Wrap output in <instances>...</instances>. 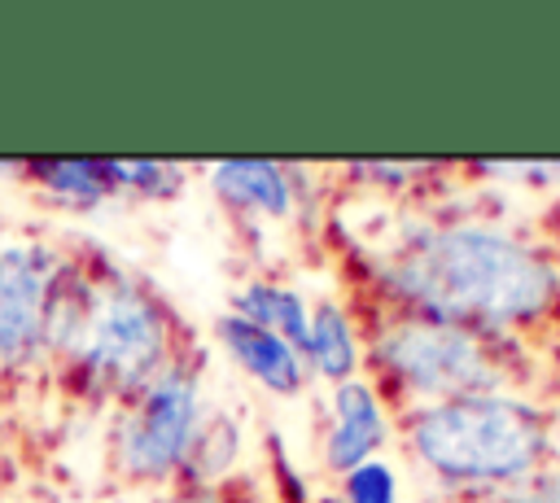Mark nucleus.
I'll list each match as a JSON object with an SVG mask.
<instances>
[{
    "label": "nucleus",
    "instance_id": "nucleus-12",
    "mask_svg": "<svg viewBox=\"0 0 560 503\" xmlns=\"http://www.w3.org/2000/svg\"><path fill=\"white\" fill-rule=\"evenodd\" d=\"M241 459H245V424L228 407H206L175 486H228Z\"/></svg>",
    "mask_w": 560,
    "mask_h": 503
},
{
    "label": "nucleus",
    "instance_id": "nucleus-13",
    "mask_svg": "<svg viewBox=\"0 0 560 503\" xmlns=\"http://www.w3.org/2000/svg\"><path fill=\"white\" fill-rule=\"evenodd\" d=\"M228 311L241 315V319H249V324H258V328L280 332V337L293 341V346H302L306 319H311V297H306L298 284H289V280L249 276V280H241V284L232 289Z\"/></svg>",
    "mask_w": 560,
    "mask_h": 503
},
{
    "label": "nucleus",
    "instance_id": "nucleus-4",
    "mask_svg": "<svg viewBox=\"0 0 560 503\" xmlns=\"http://www.w3.org/2000/svg\"><path fill=\"white\" fill-rule=\"evenodd\" d=\"M363 359L372 363L381 385L407 394L416 407L464 394H499L508 376L490 332L398 306H385V315L368 324Z\"/></svg>",
    "mask_w": 560,
    "mask_h": 503
},
{
    "label": "nucleus",
    "instance_id": "nucleus-16",
    "mask_svg": "<svg viewBox=\"0 0 560 503\" xmlns=\"http://www.w3.org/2000/svg\"><path fill=\"white\" fill-rule=\"evenodd\" d=\"M267 464H271V472H276V494H280V503H311V499H315V494L306 490L302 472L289 464V451H284V442H280L276 433H267Z\"/></svg>",
    "mask_w": 560,
    "mask_h": 503
},
{
    "label": "nucleus",
    "instance_id": "nucleus-3",
    "mask_svg": "<svg viewBox=\"0 0 560 503\" xmlns=\"http://www.w3.org/2000/svg\"><path fill=\"white\" fill-rule=\"evenodd\" d=\"M547 416L516 394H464L407 407L402 442L451 486H516L547 459Z\"/></svg>",
    "mask_w": 560,
    "mask_h": 503
},
{
    "label": "nucleus",
    "instance_id": "nucleus-11",
    "mask_svg": "<svg viewBox=\"0 0 560 503\" xmlns=\"http://www.w3.org/2000/svg\"><path fill=\"white\" fill-rule=\"evenodd\" d=\"M18 171L26 175L31 188H39L44 201L74 214H88L109 197H118L114 157H35V162H18Z\"/></svg>",
    "mask_w": 560,
    "mask_h": 503
},
{
    "label": "nucleus",
    "instance_id": "nucleus-6",
    "mask_svg": "<svg viewBox=\"0 0 560 503\" xmlns=\"http://www.w3.org/2000/svg\"><path fill=\"white\" fill-rule=\"evenodd\" d=\"M61 262L66 245L44 236H0V376L48 367L44 324Z\"/></svg>",
    "mask_w": 560,
    "mask_h": 503
},
{
    "label": "nucleus",
    "instance_id": "nucleus-10",
    "mask_svg": "<svg viewBox=\"0 0 560 503\" xmlns=\"http://www.w3.org/2000/svg\"><path fill=\"white\" fill-rule=\"evenodd\" d=\"M302 363L311 372V381H354L363 367V332L354 324V311L337 297H315L311 302V319H306V337H302Z\"/></svg>",
    "mask_w": 560,
    "mask_h": 503
},
{
    "label": "nucleus",
    "instance_id": "nucleus-9",
    "mask_svg": "<svg viewBox=\"0 0 560 503\" xmlns=\"http://www.w3.org/2000/svg\"><path fill=\"white\" fill-rule=\"evenodd\" d=\"M214 341H219V350H223L254 385H262V389L276 394V398H298V394L311 385V372H306V363H302V350H298L293 341H284L280 332H271V328H258V324H249V319L223 311V315L214 319Z\"/></svg>",
    "mask_w": 560,
    "mask_h": 503
},
{
    "label": "nucleus",
    "instance_id": "nucleus-20",
    "mask_svg": "<svg viewBox=\"0 0 560 503\" xmlns=\"http://www.w3.org/2000/svg\"><path fill=\"white\" fill-rule=\"evenodd\" d=\"M551 227H556V236H560V206H556V219H551Z\"/></svg>",
    "mask_w": 560,
    "mask_h": 503
},
{
    "label": "nucleus",
    "instance_id": "nucleus-7",
    "mask_svg": "<svg viewBox=\"0 0 560 503\" xmlns=\"http://www.w3.org/2000/svg\"><path fill=\"white\" fill-rule=\"evenodd\" d=\"M385 437H389V407L372 381L354 376V381H341L328 389V420H324V437H319L324 472H332L341 481L359 464L376 459Z\"/></svg>",
    "mask_w": 560,
    "mask_h": 503
},
{
    "label": "nucleus",
    "instance_id": "nucleus-14",
    "mask_svg": "<svg viewBox=\"0 0 560 503\" xmlns=\"http://www.w3.org/2000/svg\"><path fill=\"white\" fill-rule=\"evenodd\" d=\"M118 175V197H140V201H171L184 192V166L158 162V157H114Z\"/></svg>",
    "mask_w": 560,
    "mask_h": 503
},
{
    "label": "nucleus",
    "instance_id": "nucleus-2",
    "mask_svg": "<svg viewBox=\"0 0 560 503\" xmlns=\"http://www.w3.org/2000/svg\"><path fill=\"white\" fill-rule=\"evenodd\" d=\"M188 350L192 337L184 332L179 311L144 276L105 254L92 315L57 376L70 394L96 407H122Z\"/></svg>",
    "mask_w": 560,
    "mask_h": 503
},
{
    "label": "nucleus",
    "instance_id": "nucleus-5",
    "mask_svg": "<svg viewBox=\"0 0 560 503\" xmlns=\"http://www.w3.org/2000/svg\"><path fill=\"white\" fill-rule=\"evenodd\" d=\"M206 407V354L192 346L118 407L109 424V468L127 486H175Z\"/></svg>",
    "mask_w": 560,
    "mask_h": 503
},
{
    "label": "nucleus",
    "instance_id": "nucleus-18",
    "mask_svg": "<svg viewBox=\"0 0 560 503\" xmlns=\"http://www.w3.org/2000/svg\"><path fill=\"white\" fill-rule=\"evenodd\" d=\"M162 503H241L228 486H171V494H162Z\"/></svg>",
    "mask_w": 560,
    "mask_h": 503
},
{
    "label": "nucleus",
    "instance_id": "nucleus-15",
    "mask_svg": "<svg viewBox=\"0 0 560 503\" xmlns=\"http://www.w3.org/2000/svg\"><path fill=\"white\" fill-rule=\"evenodd\" d=\"M337 490H341L346 503H398V481H394V468L385 459L359 464L354 472L341 477Z\"/></svg>",
    "mask_w": 560,
    "mask_h": 503
},
{
    "label": "nucleus",
    "instance_id": "nucleus-19",
    "mask_svg": "<svg viewBox=\"0 0 560 503\" xmlns=\"http://www.w3.org/2000/svg\"><path fill=\"white\" fill-rule=\"evenodd\" d=\"M311 503H346V499H341V490H324V494H315Z\"/></svg>",
    "mask_w": 560,
    "mask_h": 503
},
{
    "label": "nucleus",
    "instance_id": "nucleus-8",
    "mask_svg": "<svg viewBox=\"0 0 560 503\" xmlns=\"http://www.w3.org/2000/svg\"><path fill=\"white\" fill-rule=\"evenodd\" d=\"M206 179L223 210L236 219H258V223H289L302 206V179L298 166L289 162H267V157H223L206 166Z\"/></svg>",
    "mask_w": 560,
    "mask_h": 503
},
{
    "label": "nucleus",
    "instance_id": "nucleus-1",
    "mask_svg": "<svg viewBox=\"0 0 560 503\" xmlns=\"http://www.w3.org/2000/svg\"><path fill=\"white\" fill-rule=\"evenodd\" d=\"M368 271L385 306L477 332L529 324L560 297L551 258L490 223H411L368 245Z\"/></svg>",
    "mask_w": 560,
    "mask_h": 503
},
{
    "label": "nucleus",
    "instance_id": "nucleus-17",
    "mask_svg": "<svg viewBox=\"0 0 560 503\" xmlns=\"http://www.w3.org/2000/svg\"><path fill=\"white\" fill-rule=\"evenodd\" d=\"M512 503H560V472H534L512 486Z\"/></svg>",
    "mask_w": 560,
    "mask_h": 503
}]
</instances>
